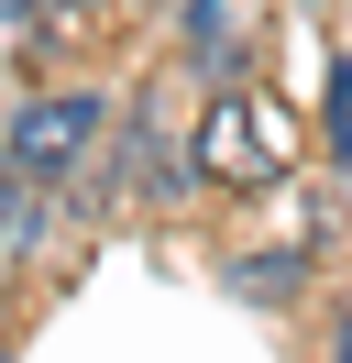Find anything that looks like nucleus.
Listing matches in <instances>:
<instances>
[{
	"label": "nucleus",
	"mask_w": 352,
	"mask_h": 363,
	"mask_svg": "<svg viewBox=\"0 0 352 363\" xmlns=\"http://www.w3.org/2000/svg\"><path fill=\"white\" fill-rule=\"evenodd\" d=\"M341 363H352V319H341Z\"/></svg>",
	"instance_id": "20e7f679"
},
{
	"label": "nucleus",
	"mask_w": 352,
	"mask_h": 363,
	"mask_svg": "<svg viewBox=\"0 0 352 363\" xmlns=\"http://www.w3.org/2000/svg\"><path fill=\"white\" fill-rule=\"evenodd\" d=\"M88 133H99V99L88 89H44V99H22V121H11V165L66 177V165L88 155Z\"/></svg>",
	"instance_id": "f257e3e1"
},
{
	"label": "nucleus",
	"mask_w": 352,
	"mask_h": 363,
	"mask_svg": "<svg viewBox=\"0 0 352 363\" xmlns=\"http://www.w3.org/2000/svg\"><path fill=\"white\" fill-rule=\"evenodd\" d=\"M264 165H275V143L253 133V99H242V89H220L209 111H198V143H187V177H209V187H253Z\"/></svg>",
	"instance_id": "f03ea898"
},
{
	"label": "nucleus",
	"mask_w": 352,
	"mask_h": 363,
	"mask_svg": "<svg viewBox=\"0 0 352 363\" xmlns=\"http://www.w3.org/2000/svg\"><path fill=\"white\" fill-rule=\"evenodd\" d=\"M44 187H55V177H33V165H11V155H0V242H33V231H44Z\"/></svg>",
	"instance_id": "7ed1b4c3"
}]
</instances>
